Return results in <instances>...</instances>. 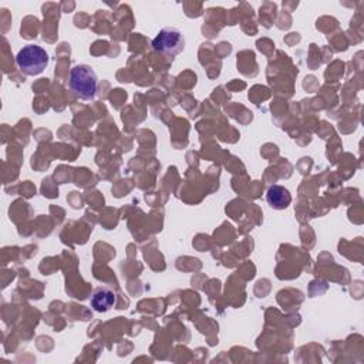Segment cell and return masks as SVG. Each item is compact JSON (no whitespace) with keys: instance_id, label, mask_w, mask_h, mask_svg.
<instances>
[{"instance_id":"1","label":"cell","mask_w":364,"mask_h":364,"mask_svg":"<svg viewBox=\"0 0 364 364\" xmlns=\"http://www.w3.org/2000/svg\"><path fill=\"white\" fill-rule=\"evenodd\" d=\"M68 85L81 100H92L98 91V78L90 65L78 64L70 71Z\"/></svg>"},{"instance_id":"2","label":"cell","mask_w":364,"mask_h":364,"mask_svg":"<svg viewBox=\"0 0 364 364\" xmlns=\"http://www.w3.org/2000/svg\"><path fill=\"white\" fill-rule=\"evenodd\" d=\"M16 63L24 74L38 75L48 64V54L37 44H27L17 53Z\"/></svg>"},{"instance_id":"3","label":"cell","mask_w":364,"mask_h":364,"mask_svg":"<svg viewBox=\"0 0 364 364\" xmlns=\"http://www.w3.org/2000/svg\"><path fill=\"white\" fill-rule=\"evenodd\" d=\"M152 47L165 55H176L183 51L185 38L181 30L175 27H165L152 40Z\"/></svg>"},{"instance_id":"4","label":"cell","mask_w":364,"mask_h":364,"mask_svg":"<svg viewBox=\"0 0 364 364\" xmlns=\"http://www.w3.org/2000/svg\"><path fill=\"white\" fill-rule=\"evenodd\" d=\"M266 200L273 209L282 210L290 205L291 195L287 188L282 185H272L266 192Z\"/></svg>"},{"instance_id":"5","label":"cell","mask_w":364,"mask_h":364,"mask_svg":"<svg viewBox=\"0 0 364 364\" xmlns=\"http://www.w3.org/2000/svg\"><path fill=\"white\" fill-rule=\"evenodd\" d=\"M90 304L95 311L105 313L115 304V293L109 289H98L91 296Z\"/></svg>"}]
</instances>
